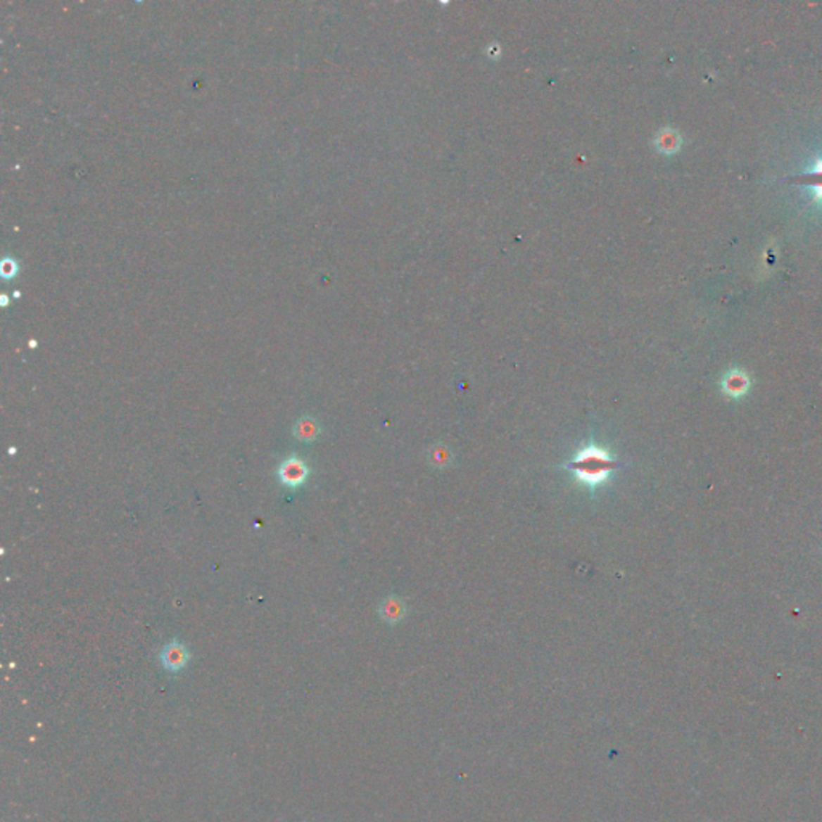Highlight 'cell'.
Listing matches in <instances>:
<instances>
[{
  "label": "cell",
  "instance_id": "obj_2",
  "mask_svg": "<svg viewBox=\"0 0 822 822\" xmlns=\"http://www.w3.org/2000/svg\"><path fill=\"white\" fill-rule=\"evenodd\" d=\"M278 479L284 487L298 488L304 485L308 477V466L304 460L298 458V456H289L284 460L277 469Z\"/></svg>",
  "mask_w": 822,
  "mask_h": 822
},
{
  "label": "cell",
  "instance_id": "obj_1",
  "mask_svg": "<svg viewBox=\"0 0 822 822\" xmlns=\"http://www.w3.org/2000/svg\"><path fill=\"white\" fill-rule=\"evenodd\" d=\"M615 466L616 461L607 450L596 443H588L574 455V458L569 461L567 469L572 472L576 482L590 490H596L607 483Z\"/></svg>",
  "mask_w": 822,
  "mask_h": 822
},
{
  "label": "cell",
  "instance_id": "obj_7",
  "mask_svg": "<svg viewBox=\"0 0 822 822\" xmlns=\"http://www.w3.org/2000/svg\"><path fill=\"white\" fill-rule=\"evenodd\" d=\"M659 146L660 151L664 153H673L676 151L679 148V144H681V140H679V137L671 132V130H664V132H660L657 141H655Z\"/></svg>",
  "mask_w": 822,
  "mask_h": 822
},
{
  "label": "cell",
  "instance_id": "obj_3",
  "mask_svg": "<svg viewBox=\"0 0 822 822\" xmlns=\"http://www.w3.org/2000/svg\"><path fill=\"white\" fill-rule=\"evenodd\" d=\"M752 379L744 369H729L719 381V389L731 400H740L750 392Z\"/></svg>",
  "mask_w": 822,
  "mask_h": 822
},
{
  "label": "cell",
  "instance_id": "obj_4",
  "mask_svg": "<svg viewBox=\"0 0 822 822\" xmlns=\"http://www.w3.org/2000/svg\"><path fill=\"white\" fill-rule=\"evenodd\" d=\"M159 660H161L163 666L170 673H179L184 670L190 662V652L179 641H170L165 644L164 649L159 654Z\"/></svg>",
  "mask_w": 822,
  "mask_h": 822
},
{
  "label": "cell",
  "instance_id": "obj_5",
  "mask_svg": "<svg viewBox=\"0 0 822 822\" xmlns=\"http://www.w3.org/2000/svg\"><path fill=\"white\" fill-rule=\"evenodd\" d=\"M320 424L317 419L310 418V416H304L294 424V437L301 442L310 443L320 436Z\"/></svg>",
  "mask_w": 822,
  "mask_h": 822
},
{
  "label": "cell",
  "instance_id": "obj_6",
  "mask_svg": "<svg viewBox=\"0 0 822 822\" xmlns=\"http://www.w3.org/2000/svg\"><path fill=\"white\" fill-rule=\"evenodd\" d=\"M797 182L811 185L814 188V199L822 204V159H819L807 174L797 177Z\"/></svg>",
  "mask_w": 822,
  "mask_h": 822
},
{
  "label": "cell",
  "instance_id": "obj_8",
  "mask_svg": "<svg viewBox=\"0 0 822 822\" xmlns=\"http://www.w3.org/2000/svg\"><path fill=\"white\" fill-rule=\"evenodd\" d=\"M381 614L382 616H386V619L396 620V616H398V602L393 601V599L386 601L384 606L381 607Z\"/></svg>",
  "mask_w": 822,
  "mask_h": 822
}]
</instances>
